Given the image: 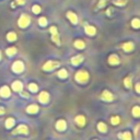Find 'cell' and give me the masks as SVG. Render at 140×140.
I'll list each match as a JSON object with an SVG mask.
<instances>
[{
  "label": "cell",
  "instance_id": "1",
  "mask_svg": "<svg viewBox=\"0 0 140 140\" xmlns=\"http://www.w3.org/2000/svg\"><path fill=\"white\" fill-rule=\"evenodd\" d=\"M88 79H89V74H88L87 71H79V72H77V75H76V80H77L78 82L84 83V82L88 81Z\"/></svg>",
  "mask_w": 140,
  "mask_h": 140
},
{
  "label": "cell",
  "instance_id": "2",
  "mask_svg": "<svg viewBox=\"0 0 140 140\" xmlns=\"http://www.w3.org/2000/svg\"><path fill=\"white\" fill-rule=\"evenodd\" d=\"M30 22H31V19H30V16L29 15H26V14H22L21 15V18L19 19V26L20 27H26L29 24H30Z\"/></svg>",
  "mask_w": 140,
  "mask_h": 140
},
{
  "label": "cell",
  "instance_id": "3",
  "mask_svg": "<svg viewBox=\"0 0 140 140\" xmlns=\"http://www.w3.org/2000/svg\"><path fill=\"white\" fill-rule=\"evenodd\" d=\"M57 67H59V63L58 61H53V60H49V61H47L43 66V69L45 71H51V70H54L55 68H57Z\"/></svg>",
  "mask_w": 140,
  "mask_h": 140
},
{
  "label": "cell",
  "instance_id": "4",
  "mask_svg": "<svg viewBox=\"0 0 140 140\" xmlns=\"http://www.w3.org/2000/svg\"><path fill=\"white\" fill-rule=\"evenodd\" d=\"M12 70H13L15 74H21V72L24 70V65L22 64V61L16 60V61L12 65Z\"/></svg>",
  "mask_w": 140,
  "mask_h": 140
},
{
  "label": "cell",
  "instance_id": "5",
  "mask_svg": "<svg viewBox=\"0 0 140 140\" xmlns=\"http://www.w3.org/2000/svg\"><path fill=\"white\" fill-rule=\"evenodd\" d=\"M38 100L41 103H43V104H46V103L49 101V95H48L47 92H42L38 96Z\"/></svg>",
  "mask_w": 140,
  "mask_h": 140
},
{
  "label": "cell",
  "instance_id": "6",
  "mask_svg": "<svg viewBox=\"0 0 140 140\" xmlns=\"http://www.w3.org/2000/svg\"><path fill=\"white\" fill-rule=\"evenodd\" d=\"M16 132L23 133V135H26V133L29 132V129H27V127H26L25 125H20V126L13 131V133H16Z\"/></svg>",
  "mask_w": 140,
  "mask_h": 140
},
{
  "label": "cell",
  "instance_id": "7",
  "mask_svg": "<svg viewBox=\"0 0 140 140\" xmlns=\"http://www.w3.org/2000/svg\"><path fill=\"white\" fill-rule=\"evenodd\" d=\"M82 60H83V56H81V55H78V56H75V57L71 58V64L77 66L79 64H81Z\"/></svg>",
  "mask_w": 140,
  "mask_h": 140
},
{
  "label": "cell",
  "instance_id": "8",
  "mask_svg": "<svg viewBox=\"0 0 140 140\" xmlns=\"http://www.w3.org/2000/svg\"><path fill=\"white\" fill-rule=\"evenodd\" d=\"M0 95L2 97H8L10 96V89L8 87H2L0 89Z\"/></svg>",
  "mask_w": 140,
  "mask_h": 140
},
{
  "label": "cell",
  "instance_id": "9",
  "mask_svg": "<svg viewBox=\"0 0 140 140\" xmlns=\"http://www.w3.org/2000/svg\"><path fill=\"white\" fill-rule=\"evenodd\" d=\"M66 127H67V125H66V121H65V120H58V121H57L56 128H57L59 131H64V130L66 129Z\"/></svg>",
  "mask_w": 140,
  "mask_h": 140
},
{
  "label": "cell",
  "instance_id": "10",
  "mask_svg": "<svg viewBox=\"0 0 140 140\" xmlns=\"http://www.w3.org/2000/svg\"><path fill=\"white\" fill-rule=\"evenodd\" d=\"M22 82L20 81H14L13 83H12V89H13L14 91H16V92H19V91H22Z\"/></svg>",
  "mask_w": 140,
  "mask_h": 140
},
{
  "label": "cell",
  "instance_id": "11",
  "mask_svg": "<svg viewBox=\"0 0 140 140\" xmlns=\"http://www.w3.org/2000/svg\"><path fill=\"white\" fill-rule=\"evenodd\" d=\"M102 99L105 101H113V94L109 91H104L102 94Z\"/></svg>",
  "mask_w": 140,
  "mask_h": 140
},
{
  "label": "cell",
  "instance_id": "12",
  "mask_svg": "<svg viewBox=\"0 0 140 140\" xmlns=\"http://www.w3.org/2000/svg\"><path fill=\"white\" fill-rule=\"evenodd\" d=\"M108 63L111 65H118L119 64V59L116 55H111L108 58Z\"/></svg>",
  "mask_w": 140,
  "mask_h": 140
},
{
  "label": "cell",
  "instance_id": "13",
  "mask_svg": "<svg viewBox=\"0 0 140 140\" xmlns=\"http://www.w3.org/2000/svg\"><path fill=\"white\" fill-rule=\"evenodd\" d=\"M26 112L30 113V114H35V113H37V112H38V106L35 105V104L30 105V106L26 108Z\"/></svg>",
  "mask_w": 140,
  "mask_h": 140
},
{
  "label": "cell",
  "instance_id": "14",
  "mask_svg": "<svg viewBox=\"0 0 140 140\" xmlns=\"http://www.w3.org/2000/svg\"><path fill=\"white\" fill-rule=\"evenodd\" d=\"M76 123L78 126H84V124H86V118H84L82 115H79V116L76 117Z\"/></svg>",
  "mask_w": 140,
  "mask_h": 140
},
{
  "label": "cell",
  "instance_id": "15",
  "mask_svg": "<svg viewBox=\"0 0 140 140\" xmlns=\"http://www.w3.org/2000/svg\"><path fill=\"white\" fill-rule=\"evenodd\" d=\"M67 16H68V19L71 21V23L76 24L78 22V18H77V15L74 13V12H68V13H67Z\"/></svg>",
  "mask_w": 140,
  "mask_h": 140
},
{
  "label": "cell",
  "instance_id": "16",
  "mask_svg": "<svg viewBox=\"0 0 140 140\" xmlns=\"http://www.w3.org/2000/svg\"><path fill=\"white\" fill-rule=\"evenodd\" d=\"M95 32H96V30H95L94 26H92V25H87L86 26V33L88 35H94Z\"/></svg>",
  "mask_w": 140,
  "mask_h": 140
},
{
  "label": "cell",
  "instance_id": "17",
  "mask_svg": "<svg viewBox=\"0 0 140 140\" xmlns=\"http://www.w3.org/2000/svg\"><path fill=\"white\" fill-rule=\"evenodd\" d=\"M123 49L125 51V52H130V51H132L133 49V44L132 43H126V44H124V46H123Z\"/></svg>",
  "mask_w": 140,
  "mask_h": 140
},
{
  "label": "cell",
  "instance_id": "18",
  "mask_svg": "<svg viewBox=\"0 0 140 140\" xmlns=\"http://www.w3.org/2000/svg\"><path fill=\"white\" fill-rule=\"evenodd\" d=\"M97 129H99L101 132H106L107 127L104 123H99V125H97Z\"/></svg>",
  "mask_w": 140,
  "mask_h": 140
},
{
  "label": "cell",
  "instance_id": "19",
  "mask_svg": "<svg viewBox=\"0 0 140 140\" xmlns=\"http://www.w3.org/2000/svg\"><path fill=\"white\" fill-rule=\"evenodd\" d=\"M119 138L124 139V140H130L131 139V133L130 132H124V133H120Z\"/></svg>",
  "mask_w": 140,
  "mask_h": 140
},
{
  "label": "cell",
  "instance_id": "20",
  "mask_svg": "<svg viewBox=\"0 0 140 140\" xmlns=\"http://www.w3.org/2000/svg\"><path fill=\"white\" fill-rule=\"evenodd\" d=\"M14 125V119L13 118H8L5 120V127L7 128H11V127H13Z\"/></svg>",
  "mask_w": 140,
  "mask_h": 140
},
{
  "label": "cell",
  "instance_id": "21",
  "mask_svg": "<svg viewBox=\"0 0 140 140\" xmlns=\"http://www.w3.org/2000/svg\"><path fill=\"white\" fill-rule=\"evenodd\" d=\"M15 53H16V48L15 47H10V48H8L7 49V55L8 56H14L15 55Z\"/></svg>",
  "mask_w": 140,
  "mask_h": 140
},
{
  "label": "cell",
  "instance_id": "22",
  "mask_svg": "<svg viewBox=\"0 0 140 140\" xmlns=\"http://www.w3.org/2000/svg\"><path fill=\"white\" fill-rule=\"evenodd\" d=\"M7 40L10 41V42L15 41V40H16V35H15V33H14V32H10V33H8V35H7Z\"/></svg>",
  "mask_w": 140,
  "mask_h": 140
},
{
  "label": "cell",
  "instance_id": "23",
  "mask_svg": "<svg viewBox=\"0 0 140 140\" xmlns=\"http://www.w3.org/2000/svg\"><path fill=\"white\" fill-rule=\"evenodd\" d=\"M58 77H59V78H61V79H66L67 77H68V72H67L65 69L59 70V72H58Z\"/></svg>",
  "mask_w": 140,
  "mask_h": 140
},
{
  "label": "cell",
  "instance_id": "24",
  "mask_svg": "<svg viewBox=\"0 0 140 140\" xmlns=\"http://www.w3.org/2000/svg\"><path fill=\"white\" fill-rule=\"evenodd\" d=\"M52 40H53L57 45H60V41H59V37H58V33L52 34Z\"/></svg>",
  "mask_w": 140,
  "mask_h": 140
},
{
  "label": "cell",
  "instance_id": "25",
  "mask_svg": "<svg viewBox=\"0 0 140 140\" xmlns=\"http://www.w3.org/2000/svg\"><path fill=\"white\" fill-rule=\"evenodd\" d=\"M75 46L77 47V48H79V49H82V48H84V43L82 41H76L75 42Z\"/></svg>",
  "mask_w": 140,
  "mask_h": 140
},
{
  "label": "cell",
  "instance_id": "26",
  "mask_svg": "<svg viewBox=\"0 0 140 140\" xmlns=\"http://www.w3.org/2000/svg\"><path fill=\"white\" fill-rule=\"evenodd\" d=\"M38 23H40L41 26H46L47 25V19H46L45 16H42V18H40Z\"/></svg>",
  "mask_w": 140,
  "mask_h": 140
},
{
  "label": "cell",
  "instance_id": "27",
  "mask_svg": "<svg viewBox=\"0 0 140 140\" xmlns=\"http://www.w3.org/2000/svg\"><path fill=\"white\" fill-rule=\"evenodd\" d=\"M132 114H133V116H136V117H138L139 116V114H140V109H139V107L138 106H136V107H133L132 108Z\"/></svg>",
  "mask_w": 140,
  "mask_h": 140
},
{
  "label": "cell",
  "instance_id": "28",
  "mask_svg": "<svg viewBox=\"0 0 140 140\" xmlns=\"http://www.w3.org/2000/svg\"><path fill=\"white\" fill-rule=\"evenodd\" d=\"M29 89H30V90H31V91H32V92H36V91H37V90H38V87H37V86H36V84H35V83H31V84H30V86H29Z\"/></svg>",
  "mask_w": 140,
  "mask_h": 140
},
{
  "label": "cell",
  "instance_id": "29",
  "mask_svg": "<svg viewBox=\"0 0 140 140\" xmlns=\"http://www.w3.org/2000/svg\"><path fill=\"white\" fill-rule=\"evenodd\" d=\"M131 25L135 27V29H138L139 27V25H140V22H139V20L138 19H135V20H132L131 21Z\"/></svg>",
  "mask_w": 140,
  "mask_h": 140
},
{
  "label": "cell",
  "instance_id": "30",
  "mask_svg": "<svg viewBox=\"0 0 140 140\" xmlns=\"http://www.w3.org/2000/svg\"><path fill=\"white\" fill-rule=\"evenodd\" d=\"M124 83H125L126 88H131V79H130V78H126L125 81H124Z\"/></svg>",
  "mask_w": 140,
  "mask_h": 140
},
{
  "label": "cell",
  "instance_id": "31",
  "mask_svg": "<svg viewBox=\"0 0 140 140\" xmlns=\"http://www.w3.org/2000/svg\"><path fill=\"white\" fill-rule=\"evenodd\" d=\"M112 124L113 125H118L119 124V117L118 116H114V117H112Z\"/></svg>",
  "mask_w": 140,
  "mask_h": 140
},
{
  "label": "cell",
  "instance_id": "32",
  "mask_svg": "<svg viewBox=\"0 0 140 140\" xmlns=\"http://www.w3.org/2000/svg\"><path fill=\"white\" fill-rule=\"evenodd\" d=\"M114 3L117 4V5H124L126 3V0H115Z\"/></svg>",
  "mask_w": 140,
  "mask_h": 140
},
{
  "label": "cell",
  "instance_id": "33",
  "mask_svg": "<svg viewBox=\"0 0 140 140\" xmlns=\"http://www.w3.org/2000/svg\"><path fill=\"white\" fill-rule=\"evenodd\" d=\"M32 10H33V12H34V13H40V12H41V8L38 7V5H33V8H32Z\"/></svg>",
  "mask_w": 140,
  "mask_h": 140
},
{
  "label": "cell",
  "instance_id": "34",
  "mask_svg": "<svg viewBox=\"0 0 140 140\" xmlns=\"http://www.w3.org/2000/svg\"><path fill=\"white\" fill-rule=\"evenodd\" d=\"M18 4H24V3H25V0H16V1H15Z\"/></svg>",
  "mask_w": 140,
  "mask_h": 140
},
{
  "label": "cell",
  "instance_id": "35",
  "mask_svg": "<svg viewBox=\"0 0 140 140\" xmlns=\"http://www.w3.org/2000/svg\"><path fill=\"white\" fill-rule=\"evenodd\" d=\"M105 1H106V0H101L100 3H99V7H103V5H104V3H105Z\"/></svg>",
  "mask_w": 140,
  "mask_h": 140
},
{
  "label": "cell",
  "instance_id": "36",
  "mask_svg": "<svg viewBox=\"0 0 140 140\" xmlns=\"http://www.w3.org/2000/svg\"><path fill=\"white\" fill-rule=\"evenodd\" d=\"M22 96H23V97H29L30 95H29L26 92H22Z\"/></svg>",
  "mask_w": 140,
  "mask_h": 140
},
{
  "label": "cell",
  "instance_id": "37",
  "mask_svg": "<svg viewBox=\"0 0 140 140\" xmlns=\"http://www.w3.org/2000/svg\"><path fill=\"white\" fill-rule=\"evenodd\" d=\"M2 114H4V108L0 107V115H2Z\"/></svg>",
  "mask_w": 140,
  "mask_h": 140
},
{
  "label": "cell",
  "instance_id": "38",
  "mask_svg": "<svg viewBox=\"0 0 140 140\" xmlns=\"http://www.w3.org/2000/svg\"><path fill=\"white\" fill-rule=\"evenodd\" d=\"M136 91L139 93V91H140V90H139V84H137V86H136Z\"/></svg>",
  "mask_w": 140,
  "mask_h": 140
},
{
  "label": "cell",
  "instance_id": "39",
  "mask_svg": "<svg viewBox=\"0 0 140 140\" xmlns=\"http://www.w3.org/2000/svg\"><path fill=\"white\" fill-rule=\"evenodd\" d=\"M0 58H1V54H0Z\"/></svg>",
  "mask_w": 140,
  "mask_h": 140
}]
</instances>
